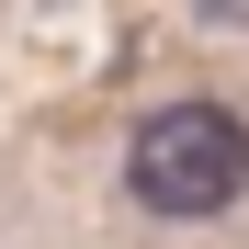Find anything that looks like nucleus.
<instances>
[{
	"label": "nucleus",
	"mask_w": 249,
	"mask_h": 249,
	"mask_svg": "<svg viewBox=\"0 0 249 249\" xmlns=\"http://www.w3.org/2000/svg\"><path fill=\"white\" fill-rule=\"evenodd\" d=\"M124 193L147 204V215H227V204L249 193V124L227 102H159L136 124V147H124Z\"/></svg>",
	"instance_id": "obj_1"
}]
</instances>
